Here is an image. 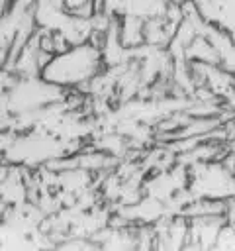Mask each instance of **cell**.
I'll use <instances>...</instances> for the list:
<instances>
[{
  "instance_id": "cell-1",
  "label": "cell",
  "mask_w": 235,
  "mask_h": 251,
  "mask_svg": "<svg viewBox=\"0 0 235 251\" xmlns=\"http://www.w3.org/2000/svg\"><path fill=\"white\" fill-rule=\"evenodd\" d=\"M100 63V55L96 45H72V49L59 53L51 59V63L45 65L43 76L49 82H82L90 80L92 75H96Z\"/></svg>"
}]
</instances>
